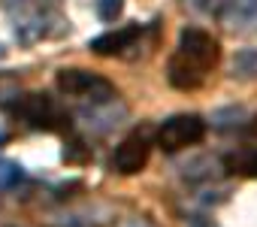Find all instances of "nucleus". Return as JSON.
Returning a JSON list of instances; mask_svg holds the SVG:
<instances>
[{
	"label": "nucleus",
	"instance_id": "f257e3e1",
	"mask_svg": "<svg viewBox=\"0 0 257 227\" xmlns=\"http://www.w3.org/2000/svg\"><path fill=\"white\" fill-rule=\"evenodd\" d=\"M221 61V46L212 34L200 28H185L179 37V49L167 64V79L179 91H194L206 82V73Z\"/></svg>",
	"mask_w": 257,
	"mask_h": 227
},
{
	"label": "nucleus",
	"instance_id": "f03ea898",
	"mask_svg": "<svg viewBox=\"0 0 257 227\" xmlns=\"http://www.w3.org/2000/svg\"><path fill=\"white\" fill-rule=\"evenodd\" d=\"M10 112L16 119H22L28 128L34 131H46V134H64L70 131V112L49 94H25L16 97Z\"/></svg>",
	"mask_w": 257,
	"mask_h": 227
},
{
	"label": "nucleus",
	"instance_id": "7ed1b4c3",
	"mask_svg": "<svg viewBox=\"0 0 257 227\" xmlns=\"http://www.w3.org/2000/svg\"><path fill=\"white\" fill-rule=\"evenodd\" d=\"M58 91L67 94V97H76V100H91V103H106L115 97V85L109 79H103L100 73H91V70H79V67H67L58 73L55 79Z\"/></svg>",
	"mask_w": 257,
	"mask_h": 227
},
{
	"label": "nucleus",
	"instance_id": "20e7f679",
	"mask_svg": "<svg viewBox=\"0 0 257 227\" xmlns=\"http://www.w3.org/2000/svg\"><path fill=\"white\" fill-rule=\"evenodd\" d=\"M206 137V122L200 116H173L158 131V146L164 152H182Z\"/></svg>",
	"mask_w": 257,
	"mask_h": 227
},
{
	"label": "nucleus",
	"instance_id": "39448f33",
	"mask_svg": "<svg viewBox=\"0 0 257 227\" xmlns=\"http://www.w3.org/2000/svg\"><path fill=\"white\" fill-rule=\"evenodd\" d=\"M149 158H152V140H149L146 131H137V134H131V137H127V140L115 149L112 167H115L121 176H134V173L146 170Z\"/></svg>",
	"mask_w": 257,
	"mask_h": 227
},
{
	"label": "nucleus",
	"instance_id": "423d86ee",
	"mask_svg": "<svg viewBox=\"0 0 257 227\" xmlns=\"http://www.w3.org/2000/svg\"><path fill=\"white\" fill-rule=\"evenodd\" d=\"M143 37V28L140 25H127L121 31H109V34H100L88 43V49L94 55H103V58H112V55H124L127 49H134V43Z\"/></svg>",
	"mask_w": 257,
	"mask_h": 227
},
{
	"label": "nucleus",
	"instance_id": "0eeeda50",
	"mask_svg": "<svg viewBox=\"0 0 257 227\" xmlns=\"http://www.w3.org/2000/svg\"><path fill=\"white\" fill-rule=\"evenodd\" d=\"M224 170L242 179H257V149H239L224 158Z\"/></svg>",
	"mask_w": 257,
	"mask_h": 227
},
{
	"label": "nucleus",
	"instance_id": "6e6552de",
	"mask_svg": "<svg viewBox=\"0 0 257 227\" xmlns=\"http://www.w3.org/2000/svg\"><path fill=\"white\" fill-rule=\"evenodd\" d=\"M233 73H239V76H251V73H257V52H251V49L239 52L236 61H233Z\"/></svg>",
	"mask_w": 257,
	"mask_h": 227
},
{
	"label": "nucleus",
	"instance_id": "1a4fd4ad",
	"mask_svg": "<svg viewBox=\"0 0 257 227\" xmlns=\"http://www.w3.org/2000/svg\"><path fill=\"white\" fill-rule=\"evenodd\" d=\"M64 161H67V164H85V161H91V152L85 149L82 140H73V143L64 149Z\"/></svg>",
	"mask_w": 257,
	"mask_h": 227
},
{
	"label": "nucleus",
	"instance_id": "9d476101",
	"mask_svg": "<svg viewBox=\"0 0 257 227\" xmlns=\"http://www.w3.org/2000/svg\"><path fill=\"white\" fill-rule=\"evenodd\" d=\"M124 10V0H97V16L103 22H115Z\"/></svg>",
	"mask_w": 257,
	"mask_h": 227
},
{
	"label": "nucleus",
	"instance_id": "9b49d317",
	"mask_svg": "<svg viewBox=\"0 0 257 227\" xmlns=\"http://www.w3.org/2000/svg\"><path fill=\"white\" fill-rule=\"evenodd\" d=\"M233 4V0H197V10L206 16H224V10Z\"/></svg>",
	"mask_w": 257,
	"mask_h": 227
},
{
	"label": "nucleus",
	"instance_id": "f8f14e48",
	"mask_svg": "<svg viewBox=\"0 0 257 227\" xmlns=\"http://www.w3.org/2000/svg\"><path fill=\"white\" fill-rule=\"evenodd\" d=\"M10 179H22V167H16V164L0 167V182H10Z\"/></svg>",
	"mask_w": 257,
	"mask_h": 227
},
{
	"label": "nucleus",
	"instance_id": "ddd939ff",
	"mask_svg": "<svg viewBox=\"0 0 257 227\" xmlns=\"http://www.w3.org/2000/svg\"><path fill=\"white\" fill-rule=\"evenodd\" d=\"M118 227H152L146 218H131V221H124V224H118Z\"/></svg>",
	"mask_w": 257,
	"mask_h": 227
},
{
	"label": "nucleus",
	"instance_id": "4468645a",
	"mask_svg": "<svg viewBox=\"0 0 257 227\" xmlns=\"http://www.w3.org/2000/svg\"><path fill=\"white\" fill-rule=\"evenodd\" d=\"M248 137H251V140L257 143V116H254V119L248 122Z\"/></svg>",
	"mask_w": 257,
	"mask_h": 227
}]
</instances>
